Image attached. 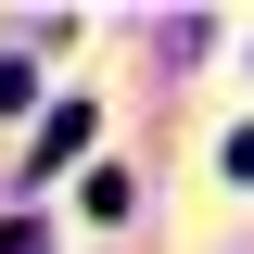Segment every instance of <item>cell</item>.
<instances>
[{"label":"cell","mask_w":254,"mask_h":254,"mask_svg":"<svg viewBox=\"0 0 254 254\" xmlns=\"http://www.w3.org/2000/svg\"><path fill=\"white\" fill-rule=\"evenodd\" d=\"M0 254H38V229H0Z\"/></svg>","instance_id":"6da1fadb"}]
</instances>
